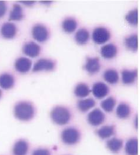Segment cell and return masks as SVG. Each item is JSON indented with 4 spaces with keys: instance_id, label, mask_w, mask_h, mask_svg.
Returning a JSON list of instances; mask_svg holds the SVG:
<instances>
[{
    "instance_id": "obj_15",
    "label": "cell",
    "mask_w": 140,
    "mask_h": 155,
    "mask_svg": "<svg viewBox=\"0 0 140 155\" xmlns=\"http://www.w3.org/2000/svg\"><path fill=\"white\" fill-rule=\"evenodd\" d=\"M15 79L12 75L8 73H4L0 75V87L4 90H9L13 87Z\"/></svg>"
},
{
    "instance_id": "obj_33",
    "label": "cell",
    "mask_w": 140,
    "mask_h": 155,
    "mask_svg": "<svg viewBox=\"0 0 140 155\" xmlns=\"http://www.w3.org/2000/svg\"><path fill=\"white\" fill-rule=\"evenodd\" d=\"M52 2H53V1H41V2H42V3H43V4L46 3V4H51Z\"/></svg>"
},
{
    "instance_id": "obj_34",
    "label": "cell",
    "mask_w": 140,
    "mask_h": 155,
    "mask_svg": "<svg viewBox=\"0 0 140 155\" xmlns=\"http://www.w3.org/2000/svg\"><path fill=\"white\" fill-rule=\"evenodd\" d=\"M1 96H2V91H1V90L0 89V99H1Z\"/></svg>"
},
{
    "instance_id": "obj_28",
    "label": "cell",
    "mask_w": 140,
    "mask_h": 155,
    "mask_svg": "<svg viewBox=\"0 0 140 155\" xmlns=\"http://www.w3.org/2000/svg\"><path fill=\"white\" fill-rule=\"evenodd\" d=\"M116 104V100L113 97H109L103 100L101 103V107L106 112H111Z\"/></svg>"
},
{
    "instance_id": "obj_11",
    "label": "cell",
    "mask_w": 140,
    "mask_h": 155,
    "mask_svg": "<svg viewBox=\"0 0 140 155\" xmlns=\"http://www.w3.org/2000/svg\"><path fill=\"white\" fill-rule=\"evenodd\" d=\"M29 150V144L24 139L17 140L12 147V155H27Z\"/></svg>"
},
{
    "instance_id": "obj_24",
    "label": "cell",
    "mask_w": 140,
    "mask_h": 155,
    "mask_svg": "<svg viewBox=\"0 0 140 155\" xmlns=\"http://www.w3.org/2000/svg\"><path fill=\"white\" fill-rule=\"evenodd\" d=\"M90 38V33L85 28L79 29L76 34L75 39L76 42L80 45L86 44Z\"/></svg>"
},
{
    "instance_id": "obj_2",
    "label": "cell",
    "mask_w": 140,
    "mask_h": 155,
    "mask_svg": "<svg viewBox=\"0 0 140 155\" xmlns=\"http://www.w3.org/2000/svg\"><path fill=\"white\" fill-rule=\"evenodd\" d=\"M51 118L52 120L58 125L67 124L71 118V114L70 110L61 106L55 107L51 111Z\"/></svg>"
},
{
    "instance_id": "obj_14",
    "label": "cell",
    "mask_w": 140,
    "mask_h": 155,
    "mask_svg": "<svg viewBox=\"0 0 140 155\" xmlns=\"http://www.w3.org/2000/svg\"><path fill=\"white\" fill-rule=\"evenodd\" d=\"M116 133V128L114 125H107L101 127L96 131L98 136L102 139H108Z\"/></svg>"
},
{
    "instance_id": "obj_12",
    "label": "cell",
    "mask_w": 140,
    "mask_h": 155,
    "mask_svg": "<svg viewBox=\"0 0 140 155\" xmlns=\"http://www.w3.org/2000/svg\"><path fill=\"white\" fill-rule=\"evenodd\" d=\"M14 66L18 72L25 73L31 69L32 67V61L28 58L20 57L15 61Z\"/></svg>"
},
{
    "instance_id": "obj_8",
    "label": "cell",
    "mask_w": 140,
    "mask_h": 155,
    "mask_svg": "<svg viewBox=\"0 0 140 155\" xmlns=\"http://www.w3.org/2000/svg\"><path fill=\"white\" fill-rule=\"evenodd\" d=\"M109 92V87L103 82H98L95 83L92 88V93L93 95L98 99H101L106 97Z\"/></svg>"
},
{
    "instance_id": "obj_9",
    "label": "cell",
    "mask_w": 140,
    "mask_h": 155,
    "mask_svg": "<svg viewBox=\"0 0 140 155\" xmlns=\"http://www.w3.org/2000/svg\"><path fill=\"white\" fill-rule=\"evenodd\" d=\"M17 29L16 25L12 22L4 23L1 30V33L3 38L5 39H12L17 34Z\"/></svg>"
},
{
    "instance_id": "obj_13",
    "label": "cell",
    "mask_w": 140,
    "mask_h": 155,
    "mask_svg": "<svg viewBox=\"0 0 140 155\" xmlns=\"http://www.w3.org/2000/svg\"><path fill=\"white\" fill-rule=\"evenodd\" d=\"M101 68L99 58L97 57H86L85 69L90 74H94L97 73Z\"/></svg>"
},
{
    "instance_id": "obj_22",
    "label": "cell",
    "mask_w": 140,
    "mask_h": 155,
    "mask_svg": "<svg viewBox=\"0 0 140 155\" xmlns=\"http://www.w3.org/2000/svg\"><path fill=\"white\" fill-rule=\"evenodd\" d=\"M131 113V109L129 105L125 103L119 104L116 110L117 116L120 119H125L128 118Z\"/></svg>"
},
{
    "instance_id": "obj_20",
    "label": "cell",
    "mask_w": 140,
    "mask_h": 155,
    "mask_svg": "<svg viewBox=\"0 0 140 155\" xmlns=\"http://www.w3.org/2000/svg\"><path fill=\"white\" fill-rule=\"evenodd\" d=\"M96 104V101L92 98H88L79 100L77 103V107L81 112H86L93 108Z\"/></svg>"
},
{
    "instance_id": "obj_21",
    "label": "cell",
    "mask_w": 140,
    "mask_h": 155,
    "mask_svg": "<svg viewBox=\"0 0 140 155\" xmlns=\"http://www.w3.org/2000/svg\"><path fill=\"white\" fill-rule=\"evenodd\" d=\"M107 147L108 149L113 153H118L123 146V142L121 139L113 137L107 142Z\"/></svg>"
},
{
    "instance_id": "obj_6",
    "label": "cell",
    "mask_w": 140,
    "mask_h": 155,
    "mask_svg": "<svg viewBox=\"0 0 140 155\" xmlns=\"http://www.w3.org/2000/svg\"><path fill=\"white\" fill-rule=\"evenodd\" d=\"M106 116L104 113L99 109H95L88 113L87 120L91 125L93 126H98L104 122Z\"/></svg>"
},
{
    "instance_id": "obj_23",
    "label": "cell",
    "mask_w": 140,
    "mask_h": 155,
    "mask_svg": "<svg viewBox=\"0 0 140 155\" xmlns=\"http://www.w3.org/2000/svg\"><path fill=\"white\" fill-rule=\"evenodd\" d=\"M91 92L89 87L86 84L81 83L77 85L74 89V94L76 96L80 98H84L87 97Z\"/></svg>"
},
{
    "instance_id": "obj_32",
    "label": "cell",
    "mask_w": 140,
    "mask_h": 155,
    "mask_svg": "<svg viewBox=\"0 0 140 155\" xmlns=\"http://www.w3.org/2000/svg\"><path fill=\"white\" fill-rule=\"evenodd\" d=\"M20 2L22 3L23 4L27 5V6H32L35 3V1H20Z\"/></svg>"
},
{
    "instance_id": "obj_17",
    "label": "cell",
    "mask_w": 140,
    "mask_h": 155,
    "mask_svg": "<svg viewBox=\"0 0 140 155\" xmlns=\"http://www.w3.org/2000/svg\"><path fill=\"white\" fill-rule=\"evenodd\" d=\"M137 70H123L121 73L122 82L125 84H131L134 83L137 77Z\"/></svg>"
},
{
    "instance_id": "obj_16",
    "label": "cell",
    "mask_w": 140,
    "mask_h": 155,
    "mask_svg": "<svg viewBox=\"0 0 140 155\" xmlns=\"http://www.w3.org/2000/svg\"><path fill=\"white\" fill-rule=\"evenodd\" d=\"M117 53V48L115 45L108 44L105 45L101 48V55L107 59L114 58Z\"/></svg>"
},
{
    "instance_id": "obj_3",
    "label": "cell",
    "mask_w": 140,
    "mask_h": 155,
    "mask_svg": "<svg viewBox=\"0 0 140 155\" xmlns=\"http://www.w3.org/2000/svg\"><path fill=\"white\" fill-rule=\"evenodd\" d=\"M63 142L67 145H74L79 142L81 139V133L75 127H69L63 130L61 134Z\"/></svg>"
},
{
    "instance_id": "obj_18",
    "label": "cell",
    "mask_w": 140,
    "mask_h": 155,
    "mask_svg": "<svg viewBox=\"0 0 140 155\" xmlns=\"http://www.w3.org/2000/svg\"><path fill=\"white\" fill-rule=\"evenodd\" d=\"M24 12L21 6L15 4L12 6V8L9 16L10 21H20L24 18Z\"/></svg>"
},
{
    "instance_id": "obj_10",
    "label": "cell",
    "mask_w": 140,
    "mask_h": 155,
    "mask_svg": "<svg viewBox=\"0 0 140 155\" xmlns=\"http://www.w3.org/2000/svg\"><path fill=\"white\" fill-rule=\"evenodd\" d=\"M22 51L25 55L34 58L40 54L41 48L39 45L35 42L30 41L25 43L23 46Z\"/></svg>"
},
{
    "instance_id": "obj_4",
    "label": "cell",
    "mask_w": 140,
    "mask_h": 155,
    "mask_svg": "<svg viewBox=\"0 0 140 155\" xmlns=\"http://www.w3.org/2000/svg\"><path fill=\"white\" fill-rule=\"evenodd\" d=\"M32 35L36 41L43 43L48 40L49 32L45 25L41 24H37L32 27Z\"/></svg>"
},
{
    "instance_id": "obj_29",
    "label": "cell",
    "mask_w": 140,
    "mask_h": 155,
    "mask_svg": "<svg viewBox=\"0 0 140 155\" xmlns=\"http://www.w3.org/2000/svg\"><path fill=\"white\" fill-rule=\"evenodd\" d=\"M127 21L132 25H137L138 24V10L134 9L129 11L125 16Z\"/></svg>"
},
{
    "instance_id": "obj_7",
    "label": "cell",
    "mask_w": 140,
    "mask_h": 155,
    "mask_svg": "<svg viewBox=\"0 0 140 155\" xmlns=\"http://www.w3.org/2000/svg\"><path fill=\"white\" fill-rule=\"evenodd\" d=\"M55 67V63L54 61L47 58H41L35 63L32 68V71L39 72L42 71H51L54 70Z\"/></svg>"
},
{
    "instance_id": "obj_30",
    "label": "cell",
    "mask_w": 140,
    "mask_h": 155,
    "mask_svg": "<svg viewBox=\"0 0 140 155\" xmlns=\"http://www.w3.org/2000/svg\"><path fill=\"white\" fill-rule=\"evenodd\" d=\"M31 155H51V152L46 148H38L32 152Z\"/></svg>"
},
{
    "instance_id": "obj_27",
    "label": "cell",
    "mask_w": 140,
    "mask_h": 155,
    "mask_svg": "<svg viewBox=\"0 0 140 155\" xmlns=\"http://www.w3.org/2000/svg\"><path fill=\"white\" fill-rule=\"evenodd\" d=\"M125 45L126 47L132 51H137L138 50V36L136 34L131 35L125 38Z\"/></svg>"
},
{
    "instance_id": "obj_26",
    "label": "cell",
    "mask_w": 140,
    "mask_h": 155,
    "mask_svg": "<svg viewBox=\"0 0 140 155\" xmlns=\"http://www.w3.org/2000/svg\"><path fill=\"white\" fill-rule=\"evenodd\" d=\"M104 78L109 84H116L119 81V73L116 70L114 69H109L106 71L104 73Z\"/></svg>"
},
{
    "instance_id": "obj_31",
    "label": "cell",
    "mask_w": 140,
    "mask_h": 155,
    "mask_svg": "<svg viewBox=\"0 0 140 155\" xmlns=\"http://www.w3.org/2000/svg\"><path fill=\"white\" fill-rule=\"evenodd\" d=\"M7 10V4L5 1H0V18H2Z\"/></svg>"
},
{
    "instance_id": "obj_5",
    "label": "cell",
    "mask_w": 140,
    "mask_h": 155,
    "mask_svg": "<svg viewBox=\"0 0 140 155\" xmlns=\"http://www.w3.org/2000/svg\"><path fill=\"white\" fill-rule=\"evenodd\" d=\"M92 37L93 41L96 44L103 45L109 40L110 33L106 28L99 27L94 30Z\"/></svg>"
},
{
    "instance_id": "obj_25",
    "label": "cell",
    "mask_w": 140,
    "mask_h": 155,
    "mask_svg": "<svg viewBox=\"0 0 140 155\" xmlns=\"http://www.w3.org/2000/svg\"><path fill=\"white\" fill-rule=\"evenodd\" d=\"M62 26L65 32L71 33L76 31L77 27V22L73 18H67L63 22Z\"/></svg>"
},
{
    "instance_id": "obj_19",
    "label": "cell",
    "mask_w": 140,
    "mask_h": 155,
    "mask_svg": "<svg viewBox=\"0 0 140 155\" xmlns=\"http://www.w3.org/2000/svg\"><path fill=\"white\" fill-rule=\"evenodd\" d=\"M138 139L135 137L131 138L125 146V151L127 155H138Z\"/></svg>"
},
{
    "instance_id": "obj_1",
    "label": "cell",
    "mask_w": 140,
    "mask_h": 155,
    "mask_svg": "<svg viewBox=\"0 0 140 155\" xmlns=\"http://www.w3.org/2000/svg\"><path fill=\"white\" fill-rule=\"evenodd\" d=\"M35 108L31 103L27 101H20L14 108L15 117L20 121L28 122L35 115Z\"/></svg>"
}]
</instances>
